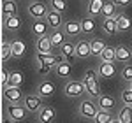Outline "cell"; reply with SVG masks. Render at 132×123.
Instances as JSON below:
<instances>
[{
	"label": "cell",
	"mask_w": 132,
	"mask_h": 123,
	"mask_svg": "<svg viewBox=\"0 0 132 123\" xmlns=\"http://www.w3.org/2000/svg\"><path fill=\"white\" fill-rule=\"evenodd\" d=\"M62 49V55H63V58L67 61H74L76 58H78V53H76V44H72V42H63L60 46Z\"/></svg>",
	"instance_id": "cell-15"
},
{
	"label": "cell",
	"mask_w": 132,
	"mask_h": 123,
	"mask_svg": "<svg viewBox=\"0 0 132 123\" xmlns=\"http://www.w3.org/2000/svg\"><path fill=\"white\" fill-rule=\"evenodd\" d=\"M116 21H118V32H129L132 28V23L127 14H116Z\"/></svg>",
	"instance_id": "cell-24"
},
{
	"label": "cell",
	"mask_w": 132,
	"mask_h": 123,
	"mask_svg": "<svg viewBox=\"0 0 132 123\" xmlns=\"http://www.w3.org/2000/svg\"><path fill=\"white\" fill-rule=\"evenodd\" d=\"M122 102L123 104H130L132 106V90L130 88H127V90L122 92Z\"/></svg>",
	"instance_id": "cell-38"
},
{
	"label": "cell",
	"mask_w": 132,
	"mask_h": 123,
	"mask_svg": "<svg viewBox=\"0 0 132 123\" xmlns=\"http://www.w3.org/2000/svg\"><path fill=\"white\" fill-rule=\"evenodd\" d=\"M81 28H83V33H93V30H95V18L88 16L86 20H81Z\"/></svg>",
	"instance_id": "cell-30"
},
{
	"label": "cell",
	"mask_w": 132,
	"mask_h": 123,
	"mask_svg": "<svg viewBox=\"0 0 132 123\" xmlns=\"http://www.w3.org/2000/svg\"><path fill=\"white\" fill-rule=\"evenodd\" d=\"M63 12H58V11L51 9L48 11V14H46V20H48V25H50V28H53V30H56V28H60V27H63V16H62Z\"/></svg>",
	"instance_id": "cell-7"
},
{
	"label": "cell",
	"mask_w": 132,
	"mask_h": 123,
	"mask_svg": "<svg viewBox=\"0 0 132 123\" xmlns=\"http://www.w3.org/2000/svg\"><path fill=\"white\" fill-rule=\"evenodd\" d=\"M99 56H101V60H102V61H114V60H116V48L106 46Z\"/></svg>",
	"instance_id": "cell-26"
},
{
	"label": "cell",
	"mask_w": 132,
	"mask_h": 123,
	"mask_svg": "<svg viewBox=\"0 0 132 123\" xmlns=\"http://www.w3.org/2000/svg\"><path fill=\"white\" fill-rule=\"evenodd\" d=\"M5 111H7L9 120H12V121H23L27 118V113H28V109L25 107V104L21 106L18 102H9L5 106Z\"/></svg>",
	"instance_id": "cell-2"
},
{
	"label": "cell",
	"mask_w": 132,
	"mask_h": 123,
	"mask_svg": "<svg viewBox=\"0 0 132 123\" xmlns=\"http://www.w3.org/2000/svg\"><path fill=\"white\" fill-rule=\"evenodd\" d=\"M23 104L25 107L30 111V113H39L42 109V97L37 93V95H27L23 99Z\"/></svg>",
	"instance_id": "cell-5"
},
{
	"label": "cell",
	"mask_w": 132,
	"mask_h": 123,
	"mask_svg": "<svg viewBox=\"0 0 132 123\" xmlns=\"http://www.w3.org/2000/svg\"><path fill=\"white\" fill-rule=\"evenodd\" d=\"M9 56H12V46H11V42H2V61H5Z\"/></svg>",
	"instance_id": "cell-36"
},
{
	"label": "cell",
	"mask_w": 132,
	"mask_h": 123,
	"mask_svg": "<svg viewBox=\"0 0 132 123\" xmlns=\"http://www.w3.org/2000/svg\"><path fill=\"white\" fill-rule=\"evenodd\" d=\"M21 18L20 16H16V14H12V16H9V18H5V21H4V27L7 28L9 32H16L21 28Z\"/></svg>",
	"instance_id": "cell-20"
},
{
	"label": "cell",
	"mask_w": 132,
	"mask_h": 123,
	"mask_svg": "<svg viewBox=\"0 0 132 123\" xmlns=\"http://www.w3.org/2000/svg\"><path fill=\"white\" fill-rule=\"evenodd\" d=\"M99 76L104 77V79H109V77H114L116 76V67H114V61H102L101 60V65H99Z\"/></svg>",
	"instance_id": "cell-9"
},
{
	"label": "cell",
	"mask_w": 132,
	"mask_h": 123,
	"mask_svg": "<svg viewBox=\"0 0 132 123\" xmlns=\"http://www.w3.org/2000/svg\"><path fill=\"white\" fill-rule=\"evenodd\" d=\"M76 53H78V58H88L92 55V44L88 41H79L76 44Z\"/></svg>",
	"instance_id": "cell-18"
},
{
	"label": "cell",
	"mask_w": 132,
	"mask_h": 123,
	"mask_svg": "<svg viewBox=\"0 0 132 123\" xmlns=\"http://www.w3.org/2000/svg\"><path fill=\"white\" fill-rule=\"evenodd\" d=\"M90 44H92V55H95V56H99L102 53V49L106 48V42L102 41V39H92L90 41Z\"/></svg>",
	"instance_id": "cell-31"
},
{
	"label": "cell",
	"mask_w": 132,
	"mask_h": 123,
	"mask_svg": "<svg viewBox=\"0 0 132 123\" xmlns=\"http://www.w3.org/2000/svg\"><path fill=\"white\" fill-rule=\"evenodd\" d=\"M51 71V65L48 63H39V74H48Z\"/></svg>",
	"instance_id": "cell-40"
},
{
	"label": "cell",
	"mask_w": 132,
	"mask_h": 123,
	"mask_svg": "<svg viewBox=\"0 0 132 123\" xmlns=\"http://www.w3.org/2000/svg\"><path fill=\"white\" fill-rule=\"evenodd\" d=\"M37 93L41 97H51L55 93V84L51 81H42L39 86H37Z\"/></svg>",
	"instance_id": "cell-23"
},
{
	"label": "cell",
	"mask_w": 132,
	"mask_h": 123,
	"mask_svg": "<svg viewBox=\"0 0 132 123\" xmlns=\"http://www.w3.org/2000/svg\"><path fill=\"white\" fill-rule=\"evenodd\" d=\"M122 77H123V79H125L127 83H130V81H132V65H125V67H123Z\"/></svg>",
	"instance_id": "cell-37"
},
{
	"label": "cell",
	"mask_w": 132,
	"mask_h": 123,
	"mask_svg": "<svg viewBox=\"0 0 132 123\" xmlns=\"http://www.w3.org/2000/svg\"><path fill=\"white\" fill-rule=\"evenodd\" d=\"M63 60V55H60V56H55L53 53H39L37 51V61L39 63H48V65H51V67H55L58 61Z\"/></svg>",
	"instance_id": "cell-14"
},
{
	"label": "cell",
	"mask_w": 132,
	"mask_h": 123,
	"mask_svg": "<svg viewBox=\"0 0 132 123\" xmlns=\"http://www.w3.org/2000/svg\"><path fill=\"white\" fill-rule=\"evenodd\" d=\"M2 12H4V18H9L12 14H16V2L14 0H5L4 7H2Z\"/></svg>",
	"instance_id": "cell-32"
},
{
	"label": "cell",
	"mask_w": 132,
	"mask_h": 123,
	"mask_svg": "<svg viewBox=\"0 0 132 123\" xmlns=\"http://www.w3.org/2000/svg\"><path fill=\"white\" fill-rule=\"evenodd\" d=\"M113 2H114L118 7H125V5H129V4H130L132 0H113Z\"/></svg>",
	"instance_id": "cell-41"
},
{
	"label": "cell",
	"mask_w": 132,
	"mask_h": 123,
	"mask_svg": "<svg viewBox=\"0 0 132 123\" xmlns=\"http://www.w3.org/2000/svg\"><path fill=\"white\" fill-rule=\"evenodd\" d=\"M104 0H90L88 2V16H99L102 12V7H104Z\"/></svg>",
	"instance_id": "cell-22"
},
{
	"label": "cell",
	"mask_w": 132,
	"mask_h": 123,
	"mask_svg": "<svg viewBox=\"0 0 132 123\" xmlns=\"http://www.w3.org/2000/svg\"><path fill=\"white\" fill-rule=\"evenodd\" d=\"M28 14L32 18H46L48 14V5L42 2H30L28 4Z\"/></svg>",
	"instance_id": "cell-8"
},
{
	"label": "cell",
	"mask_w": 132,
	"mask_h": 123,
	"mask_svg": "<svg viewBox=\"0 0 132 123\" xmlns=\"http://www.w3.org/2000/svg\"><path fill=\"white\" fill-rule=\"evenodd\" d=\"M55 71H56V74H58L60 77L67 79V77H71V76H72V63L63 58L62 61H58V63L55 65Z\"/></svg>",
	"instance_id": "cell-13"
},
{
	"label": "cell",
	"mask_w": 132,
	"mask_h": 123,
	"mask_svg": "<svg viewBox=\"0 0 132 123\" xmlns=\"http://www.w3.org/2000/svg\"><path fill=\"white\" fill-rule=\"evenodd\" d=\"M9 76H11V72H7L5 69H2V72H0V81H2V86H5V84H7Z\"/></svg>",
	"instance_id": "cell-39"
},
{
	"label": "cell",
	"mask_w": 132,
	"mask_h": 123,
	"mask_svg": "<svg viewBox=\"0 0 132 123\" xmlns=\"http://www.w3.org/2000/svg\"><path fill=\"white\" fill-rule=\"evenodd\" d=\"M129 88H130V90H132V81H130V83H129Z\"/></svg>",
	"instance_id": "cell-42"
},
{
	"label": "cell",
	"mask_w": 132,
	"mask_h": 123,
	"mask_svg": "<svg viewBox=\"0 0 132 123\" xmlns=\"http://www.w3.org/2000/svg\"><path fill=\"white\" fill-rule=\"evenodd\" d=\"M132 58V51L125 46H118L116 48V60L118 61H129Z\"/></svg>",
	"instance_id": "cell-27"
},
{
	"label": "cell",
	"mask_w": 132,
	"mask_h": 123,
	"mask_svg": "<svg viewBox=\"0 0 132 123\" xmlns=\"http://www.w3.org/2000/svg\"><path fill=\"white\" fill-rule=\"evenodd\" d=\"M37 51L39 53H51V49L55 48L53 42H51V37L48 35H42V37H37V44H35Z\"/></svg>",
	"instance_id": "cell-16"
},
{
	"label": "cell",
	"mask_w": 132,
	"mask_h": 123,
	"mask_svg": "<svg viewBox=\"0 0 132 123\" xmlns=\"http://www.w3.org/2000/svg\"><path fill=\"white\" fill-rule=\"evenodd\" d=\"M4 99L7 102H21L25 99L21 93V86H4Z\"/></svg>",
	"instance_id": "cell-6"
},
{
	"label": "cell",
	"mask_w": 132,
	"mask_h": 123,
	"mask_svg": "<svg viewBox=\"0 0 132 123\" xmlns=\"http://www.w3.org/2000/svg\"><path fill=\"white\" fill-rule=\"evenodd\" d=\"M50 5H51V9L58 11V12H65V9H67L65 0H50Z\"/></svg>",
	"instance_id": "cell-35"
},
{
	"label": "cell",
	"mask_w": 132,
	"mask_h": 123,
	"mask_svg": "<svg viewBox=\"0 0 132 123\" xmlns=\"http://www.w3.org/2000/svg\"><path fill=\"white\" fill-rule=\"evenodd\" d=\"M63 93L71 99H78L81 97L83 93H86V88H85V83L83 81H69L63 88Z\"/></svg>",
	"instance_id": "cell-4"
},
{
	"label": "cell",
	"mask_w": 132,
	"mask_h": 123,
	"mask_svg": "<svg viewBox=\"0 0 132 123\" xmlns=\"http://www.w3.org/2000/svg\"><path fill=\"white\" fill-rule=\"evenodd\" d=\"M48 28H50V25H48L46 18H34L32 32H34L35 37H42V35H46V33H48Z\"/></svg>",
	"instance_id": "cell-10"
},
{
	"label": "cell",
	"mask_w": 132,
	"mask_h": 123,
	"mask_svg": "<svg viewBox=\"0 0 132 123\" xmlns=\"http://www.w3.org/2000/svg\"><path fill=\"white\" fill-rule=\"evenodd\" d=\"M93 121H97V123H111V121H114V120H113L111 111H106V109H99V113H97V116L93 118Z\"/></svg>",
	"instance_id": "cell-28"
},
{
	"label": "cell",
	"mask_w": 132,
	"mask_h": 123,
	"mask_svg": "<svg viewBox=\"0 0 132 123\" xmlns=\"http://www.w3.org/2000/svg\"><path fill=\"white\" fill-rule=\"evenodd\" d=\"M102 30H104V33H108V35H114L118 32V21H116V18H104Z\"/></svg>",
	"instance_id": "cell-19"
},
{
	"label": "cell",
	"mask_w": 132,
	"mask_h": 123,
	"mask_svg": "<svg viewBox=\"0 0 132 123\" xmlns=\"http://www.w3.org/2000/svg\"><path fill=\"white\" fill-rule=\"evenodd\" d=\"M63 32L69 35V37H76L83 32L81 28V21H76V20H69L63 23Z\"/></svg>",
	"instance_id": "cell-12"
},
{
	"label": "cell",
	"mask_w": 132,
	"mask_h": 123,
	"mask_svg": "<svg viewBox=\"0 0 132 123\" xmlns=\"http://www.w3.org/2000/svg\"><path fill=\"white\" fill-rule=\"evenodd\" d=\"M97 104H99V107H101V109H106V111H111L113 107L116 106V100L113 99L111 95H101V97L97 99Z\"/></svg>",
	"instance_id": "cell-21"
},
{
	"label": "cell",
	"mask_w": 132,
	"mask_h": 123,
	"mask_svg": "<svg viewBox=\"0 0 132 123\" xmlns=\"http://www.w3.org/2000/svg\"><path fill=\"white\" fill-rule=\"evenodd\" d=\"M65 35H67L65 32L62 33V32L56 28V30H55V32H53V33L50 35V37H51V42H53V46H55V48H60L62 44L65 42Z\"/></svg>",
	"instance_id": "cell-29"
},
{
	"label": "cell",
	"mask_w": 132,
	"mask_h": 123,
	"mask_svg": "<svg viewBox=\"0 0 132 123\" xmlns=\"http://www.w3.org/2000/svg\"><path fill=\"white\" fill-rule=\"evenodd\" d=\"M56 118V111L53 106H42V109L37 113V120L41 123H50Z\"/></svg>",
	"instance_id": "cell-11"
},
{
	"label": "cell",
	"mask_w": 132,
	"mask_h": 123,
	"mask_svg": "<svg viewBox=\"0 0 132 123\" xmlns=\"http://www.w3.org/2000/svg\"><path fill=\"white\" fill-rule=\"evenodd\" d=\"M99 104L97 102H93L92 100V97L90 99H85L81 104H79V114H81L83 118H88V120H93L95 116H97V113H99Z\"/></svg>",
	"instance_id": "cell-3"
},
{
	"label": "cell",
	"mask_w": 132,
	"mask_h": 123,
	"mask_svg": "<svg viewBox=\"0 0 132 123\" xmlns=\"http://www.w3.org/2000/svg\"><path fill=\"white\" fill-rule=\"evenodd\" d=\"M116 4L114 2H106L104 4V7H102V12H101V16L102 18H116Z\"/></svg>",
	"instance_id": "cell-25"
},
{
	"label": "cell",
	"mask_w": 132,
	"mask_h": 123,
	"mask_svg": "<svg viewBox=\"0 0 132 123\" xmlns=\"http://www.w3.org/2000/svg\"><path fill=\"white\" fill-rule=\"evenodd\" d=\"M114 123H132V106L130 104H125L120 109L118 120H114Z\"/></svg>",
	"instance_id": "cell-17"
},
{
	"label": "cell",
	"mask_w": 132,
	"mask_h": 123,
	"mask_svg": "<svg viewBox=\"0 0 132 123\" xmlns=\"http://www.w3.org/2000/svg\"><path fill=\"white\" fill-rule=\"evenodd\" d=\"M11 46H12V56L14 58H20L21 55L25 53V42L14 41V42H11Z\"/></svg>",
	"instance_id": "cell-34"
},
{
	"label": "cell",
	"mask_w": 132,
	"mask_h": 123,
	"mask_svg": "<svg viewBox=\"0 0 132 123\" xmlns=\"http://www.w3.org/2000/svg\"><path fill=\"white\" fill-rule=\"evenodd\" d=\"M23 84V74L21 72H11L9 81L5 86H21Z\"/></svg>",
	"instance_id": "cell-33"
},
{
	"label": "cell",
	"mask_w": 132,
	"mask_h": 123,
	"mask_svg": "<svg viewBox=\"0 0 132 123\" xmlns=\"http://www.w3.org/2000/svg\"><path fill=\"white\" fill-rule=\"evenodd\" d=\"M83 83H85L86 93L90 95L92 99H99V97H101V86H99V81H97V72L95 71L90 69V71L85 72Z\"/></svg>",
	"instance_id": "cell-1"
}]
</instances>
